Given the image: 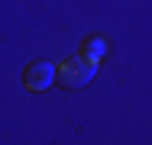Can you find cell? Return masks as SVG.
Returning <instances> with one entry per match:
<instances>
[{"mask_svg": "<svg viewBox=\"0 0 152 145\" xmlns=\"http://www.w3.org/2000/svg\"><path fill=\"white\" fill-rule=\"evenodd\" d=\"M94 71H97V61L88 55H71L61 61V68L55 71V81L61 87H68V90H75V87H84L88 81L94 78Z\"/></svg>", "mask_w": 152, "mask_h": 145, "instance_id": "6da1fadb", "label": "cell"}, {"mask_svg": "<svg viewBox=\"0 0 152 145\" xmlns=\"http://www.w3.org/2000/svg\"><path fill=\"white\" fill-rule=\"evenodd\" d=\"M52 81H55L52 61H32L29 68L23 71V84L29 90H45V87H52Z\"/></svg>", "mask_w": 152, "mask_h": 145, "instance_id": "7a4b0ae2", "label": "cell"}, {"mask_svg": "<svg viewBox=\"0 0 152 145\" xmlns=\"http://www.w3.org/2000/svg\"><path fill=\"white\" fill-rule=\"evenodd\" d=\"M88 52H91L88 58H97L100 52H104V42H91V45H88Z\"/></svg>", "mask_w": 152, "mask_h": 145, "instance_id": "3957f363", "label": "cell"}]
</instances>
